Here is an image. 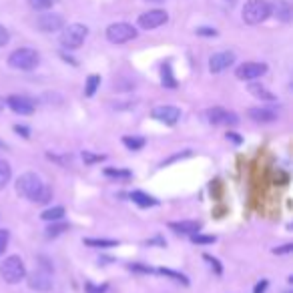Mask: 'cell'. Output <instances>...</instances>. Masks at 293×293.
Returning <instances> with one entry per match:
<instances>
[{
    "label": "cell",
    "instance_id": "52a82bcc",
    "mask_svg": "<svg viewBox=\"0 0 293 293\" xmlns=\"http://www.w3.org/2000/svg\"><path fill=\"white\" fill-rule=\"evenodd\" d=\"M28 287L34 291H40V293H48L53 289V271L38 267L36 271H32L28 275Z\"/></svg>",
    "mask_w": 293,
    "mask_h": 293
},
{
    "label": "cell",
    "instance_id": "7c38bea8",
    "mask_svg": "<svg viewBox=\"0 0 293 293\" xmlns=\"http://www.w3.org/2000/svg\"><path fill=\"white\" fill-rule=\"evenodd\" d=\"M153 119L163 123V125H177L179 119H181V109L177 107H169V105H163V107H155L153 109Z\"/></svg>",
    "mask_w": 293,
    "mask_h": 293
},
{
    "label": "cell",
    "instance_id": "ffe728a7",
    "mask_svg": "<svg viewBox=\"0 0 293 293\" xmlns=\"http://www.w3.org/2000/svg\"><path fill=\"white\" fill-rule=\"evenodd\" d=\"M82 243L86 247H99V249H107V247H117L119 241L115 239H82Z\"/></svg>",
    "mask_w": 293,
    "mask_h": 293
},
{
    "label": "cell",
    "instance_id": "8992f818",
    "mask_svg": "<svg viewBox=\"0 0 293 293\" xmlns=\"http://www.w3.org/2000/svg\"><path fill=\"white\" fill-rule=\"evenodd\" d=\"M137 34H139L137 28L133 24H127V22H115L107 28V38L113 44H125L129 40H135Z\"/></svg>",
    "mask_w": 293,
    "mask_h": 293
},
{
    "label": "cell",
    "instance_id": "ab89813d",
    "mask_svg": "<svg viewBox=\"0 0 293 293\" xmlns=\"http://www.w3.org/2000/svg\"><path fill=\"white\" fill-rule=\"evenodd\" d=\"M14 131H16L18 135H22L24 139H28V137H30V131H28L26 127H20V125H16V127H14Z\"/></svg>",
    "mask_w": 293,
    "mask_h": 293
},
{
    "label": "cell",
    "instance_id": "f35d334b",
    "mask_svg": "<svg viewBox=\"0 0 293 293\" xmlns=\"http://www.w3.org/2000/svg\"><path fill=\"white\" fill-rule=\"evenodd\" d=\"M267 285H269V281L267 279H261L257 285H255V289H253V293H265V289H267Z\"/></svg>",
    "mask_w": 293,
    "mask_h": 293
},
{
    "label": "cell",
    "instance_id": "5b68a950",
    "mask_svg": "<svg viewBox=\"0 0 293 293\" xmlns=\"http://www.w3.org/2000/svg\"><path fill=\"white\" fill-rule=\"evenodd\" d=\"M86 34H88L86 26H82V24H69L63 30V34H61V44L65 48H69V51H74V48L82 46Z\"/></svg>",
    "mask_w": 293,
    "mask_h": 293
},
{
    "label": "cell",
    "instance_id": "3957f363",
    "mask_svg": "<svg viewBox=\"0 0 293 293\" xmlns=\"http://www.w3.org/2000/svg\"><path fill=\"white\" fill-rule=\"evenodd\" d=\"M271 14V6L267 0H249V2L243 6V20L247 24H259L267 20Z\"/></svg>",
    "mask_w": 293,
    "mask_h": 293
},
{
    "label": "cell",
    "instance_id": "484cf974",
    "mask_svg": "<svg viewBox=\"0 0 293 293\" xmlns=\"http://www.w3.org/2000/svg\"><path fill=\"white\" fill-rule=\"evenodd\" d=\"M159 273H161V275H165V277H171V279H173V281H177V283L189 285L187 275H183V273H179V271H173V269H165V267H161V269H159Z\"/></svg>",
    "mask_w": 293,
    "mask_h": 293
},
{
    "label": "cell",
    "instance_id": "f1b7e54d",
    "mask_svg": "<svg viewBox=\"0 0 293 293\" xmlns=\"http://www.w3.org/2000/svg\"><path fill=\"white\" fill-rule=\"evenodd\" d=\"M191 241L193 243H197V245H209V243H215L217 237L215 235H201V233H195L191 235Z\"/></svg>",
    "mask_w": 293,
    "mask_h": 293
},
{
    "label": "cell",
    "instance_id": "7a4b0ae2",
    "mask_svg": "<svg viewBox=\"0 0 293 293\" xmlns=\"http://www.w3.org/2000/svg\"><path fill=\"white\" fill-rule=\"evenodd\" d=\"M0 275H2V279H4L6 283H10V285L20 283V281L26 277L24 261H22L18 255L6 257L2 263H0Z\"/></svg>",
    "mask_w": 293,
    "mask_h": 293
},
{
    "label": "cell",
    "instance_id": "30bf717a",
    "mask_svg": "<svg viewBox=\"0 0 293 293\" xmlns=\"http://www.w3.org/2000/svg\"><path fill=\"white\" fill-rule=\"evenodd\" d=\"M167 12L165 10H149L139 16V26L145 28V30H153V28H159L167 22Z\"/></svg>",
    "mask_w": 293,
    "mask_h": 293
},
{
    "label": "cell",
    "instance_id": "7402d4cb",
    "mask_svg": "<svg viewBox=\"0 0 293 293\" xmlns=\"http://www.w3.org/2000/svg\"><path fill=\"white\" fill-rule=\"evenodd\" d=\"M10 177H12L10 165H8L4 159H0V189H4V187L10 183Z\"/></svg>",
    "mask_w": 293,
    "mask_h": 293
},
{
    "label": "cell",
    "instance_id": "9a60e30c",
    "mask_svg": "<svg viewBox=\"0 0 293 293\" xmlns=\"http://www.w3.org/2000/svg\"><path fill=\"white\" fill-rule=\"evenodd\" d=\"M201 223L199 221H171L169 223V229L175 231V233H181V235H195L201 231Z\"/></svg>",
    "mask_w": 293,
    "mask_h": 293
},
{
    "label": "cell",
    "instance_id": "f546056e",
    "mask_svg": "<svg viewBox=\"0 0 293 293\" xmlns=\"http://www.w3.org/2000/svg\"><path fill=\"white\" fill-rule=\"evenodd\" d=\"M28 4L34 10H48L53 6V0H28Z\"/></svg>",
    "mask_w": 293,
    "mask_h": 293
},
{
    "label": "cell",
    "instance_id": "d4e9b609",
    "mask_svg": "<svg viewBox=\"0 0 293 293\" xmlns=\"http://www.w3.org/2000/svg\"><path fill=\"white\" fill-rule=\"evenodd\" d=\"M105 175L111 177V179H121V181H129L133 177V173L129 169H113V167L105 169Z\"/></svg>",
    "mask_w": 293,
    "mask_h": 293
},
{
    "label": "cell",
    "instance_id": "d6a6232c",
    "mask_svg": "<svg viewBox=\"0 0 293 293\" xmlns=\"http://www.w3.org/2000/svg\"><path fill=\"white\" fill-rule=\"evenodd\" d=\"M84 289H86V293H105L107 291V285H92L90 281H86L84 283Z\"/></svg>",
    "mask_w": 293,
    "mask_h": 293
},
{
    "label": "cell",
    "instance_id": "603a6c76",
    "mask_svg": "<svg viewBox=\"0 0 293 293\" xmlns=\"http://www.w3.org/2000/svg\"><path fill=\"white\" fill-rule=\"evenodd\" d=\"M44 221H61L65 217V207H51V209H46L42 211L40 215Z\"/></svg>",
    "mask_w": 293,
    "mask_h": 293
},
{
    "label": "cell",
    "instance_id": "9c48e42d",
    "mask_svg": "<svg viewBox=\"0 0 293 293\" xmlns=\"http://www.w3.org/2000/svg\"><path fill=\"white\" fill-rule=\"evenodd\" d=\"M65 26V18L57 12H46L36 18V28L42 32H57Z\"/></svg>",
    "mask_w": 293,
    "mask_h": 293
},
{
    "label": "cell",
    "instance_id": "83f0119b",
    "mask_svg": "<svg viewBox=\"0 0 293 293\" xmlns=\"http://www.w3.org/2000/svg\"><path fill=\"white\" fill-rule=\"evenodd\" d=\"M65 231H69V225L67 223H55V225H51V227H46V237L51 239V237H59L61 233H65Z\"/></svg>",
    "mask_w": 293,
    "mask_h": 293
},
{
    "label": "cell",
    "instance_id": "cb8c5ba5",
    "mask_svg": "<svg viewBox=\"0 0 293 293\" xmlns=\"http://www.w3.org/2000/svg\"><path fill=\"white\" fill-rule=\"evenodd\" d=\"M123 145L129 151H141L145 146V139L143 137H123Z\"/></svg>",
    "mask_w": 293,
    "mask_h": 293
},
{
    "label": "cell",
    "instance_id": "74e56055",
    "mask_svg": "<svg viewBox=\"0 0 293 293\" xmlns=\"http://www.w3.org/2000/svg\"><path fill=\"white\" fill-rule=\"evenodd\" d=\"M8 38H10V34H8V30L0 24V46H4L6 42H8Z\"/></svg>",
    "mask_w": 293,
    "mask_h": 293
},
{
    "label": "cell",
    "instance_id": "4fadbf2b",
    "mask_svg": "<svg viewBox=\"0 0 293 293\" xmlns=\"http://www.w3.org/2000/svg\"><path fill=\"white\" fill-rule=\"evenodd\" d=\"M6 105H8L16 115H22V117L34 113V103H32L30 99H26V96H22V94H10L8 99H6Z\"/></svg>",
    "mask_w": 293,
    "mask_h": 293
},
{
    "label": "cell",
    "instance_id": "277c9868",
    "mask_svg": "<svg viewBox=\"0 0 293 293\" xmlns=\"http://www.w3.org/2000/svg\"><path fill=\"white\" fill-rule=\"evenodd\" d=\"M38 61H40V57L32 48H18V51H14L8 57V65L18 71H32L38 65Z\"/></svg>",
    "mask_w": 293,
    "mask_h": 293
},
{
    "label": "cell",
    "instance_id": "836d02e7",
    "mask_svg": "<svg viewBox=\"0 0 293 293\" xmlns=\"http://www.w3.org/2000/svg\"><path fill=\"white\" fill-rule=\"evenodd\" d=\"M203 259H205V261H209V263H211V267H213V269H215V273H217V275H221V273H223V267H221V265H219V261H217V259H215V257H211V255H209V253H205V255H203Z\"/></svg>",
    "mask_w": 293,
    "mask_h": 293
},
{
    "label": "cell",
    "instance_id": "e0dca14e",
    "mask_svg": "<svg viewBox=\"0 0 293 293\" xmlns=\"http://www.w3.org/2000/svg\"><path fill=\"white\" fill-rule=\"evenodd\" d=\"M249 92L255 96V99H259L263 103H275L277 101V96L271 90H267L263 84H259V82H251L249 84Z\"/></svg>",
    "mask_w": 293,
    "mask_h": 293
},
{
    "label": "cell",
    "instance_id": "d6986e66",
    "mask_svg": "<svg viewBox=\"0 0 293 293\" xmlns=\"http://www.w3.org/2000/svg\"><path fill=\"white\" fill-rule=\"evenodd\" d=\"M131 199L139 205V207H155L159 201L155 197H151V195H146V193H141V191H133L131 193Z\"/></svg>",
    "mask_w": 293,
    "mask_h": 293
},
{
    "label": "cell",
    "instance_id": "8d00e7d4",
    "mask_svg": "<svg viewBox=\"0 0 293 293\" xmlns=\"http://www.w3.org/2000/svg\"><path fill=\"white\" fill-rule=\"evenodd\" d=\"M195 32H197L199 36H217V30L215 28H197V30H195Z\"/></svg>",
    "mask_w": 293,
    "mask_h": 293
},
{
    "label": "cell",
    "instance_id": "d590c367",
    "mask_svg": "<svg viewBox=\"0 0 293 293\" xmlns=\"http://www.w3.org/2000/svg\"><path fill=\"white\" fill-rule=\"evenodd\" d=\"M131 269H133V271H141V273H153V271H155V269L149 267V265H139V263H133Z\"/></svg>",
    "mask_w": 293,
    "mask_h": 293
},
{
    "label": "cell",
    "instance_id": "5bb4252c",
    "mask_svg": "<svg viewBox=\"0 0 293 293\" xmlns=\"http://www.w3.org/2000/svg\"><path fill=\"white\" fill-rule=\"evenodd\" d=\"M233 63H235V55H233L231 51L215 53V55L209 59V71H211L213 74H219V73H223L225 69H229Z\"/></svg>",
    "mask_w": 293,
    "mask_h": 293
},
{
    "label": "cell",
    "instance_id": "8fae6325",
    "mask_svg": "<svg viewBox=\"0 0 293 293\" xmlns=\"http://www.w3.org/2000/svg\"><path fill=\"white\" fill-rule=\"evenodd\" d=\"M205 117H207V121H209L211 125H237V123H239V117H237L235 113L225 111V109H221V107L209 109V111L205 113Z\"/></svg>",
    "mask_w": 293,
    "mask_h": 293
},
{
    "label": "cell",
    "instance_id": "4316f807",
    "mask_svg": "<svg viewBox=\"0 0 293 293\" xmlns=\"http://www.w3.org/2000/svg\"><path fill=\"white\" fill-rule=\"evenodd\" d=\"M99 84H101V76H99V74H90L88 80H86L84 94H86V96H92V94L96 92V88H99Z\"/></svg>",
    "mask_w": 293,
    "mask_h": 293
},
{
    "label": "cell",
    "instance_id": "ac0fdd59",
    "mask_svg": "<svg viewBox=\"0 0 293 293\" xmlns=\"http://www.w3.org/2000/svg\"><path fill=\"white\" fill-rule=\"evenodd\" d=\"M269 6H271V12L279 20H283V22H289L291 20V6H289L287 0H275V2L269 4Z\"/></svg>",
    "mask_w": 293,
    "mask_h": 293
},
{
    "label": "cell",
    "instance_id": "60d3db41",
    "mask_svg": "<svg viewBox=\"0 0 293 293\" xmlns=\"http://www.w3.org/2000/svg\"><path fill=\"white\" fill-rule=\"evenodd\" d=\"M227 139H231V141L237 143V145L241 143V137H237V133H227Z\"/></svg>",
    "mask_w": 293,
    "mask_h": 293
},
{
    "label": "cell",
    "instance_id": "6da1fadb",
    "mask_svg": "<svg viewBox=\"0 0 293 293\" xmlns=\"http://www.w3.org/2000/svg\"><path fill=\"white\" fill-rule=\"evenodd\" d=\"M16 193L34 203H46L53 197V191L48 189L36 173H24L16 181Z\"/></svg>",
    "mask_w": 293,
    "mask_h": 293
},
{
    "label": "cell",
    "instance_id": "7bdbcfd3",
    "mask_svg": "<svg viewBox=\"0 0 293 293\" xmlns=\"http://www.w3.org/2000/svg\"><path fill=\"white\" fill-rule=\"evenodd\" d=\"M151 2H161V0H151Z\"/></svg>",
    "mask_w": 293,
    "mask_h": 293
},
{
    "label": "cell",
    "instance_id": "e575fe53",
    "mask_svg": "<svg viewBox=\"0 0 293 293\" xmlns=\"http://www.w3.org/2000/svg\"><path fill=\"white\" fill-rule=\"evenodd\" d=\"M291 251H293V245H291V243H287V245H281V247H275V249H273L275 255H285V253H291Z\"/></svg>",
    "mask_w": 293,
    "mask_h": 293
},
{
    "label": "cell",
    "instance_id": "b9f144b4",
    "mask_svg": "<svg viewBox=\"0 0 293 293\" xmlns=\"http://www.w3.org/2000/svg\"><path fill=\"white\" fill-rule=\"evenodd\" d=\"M4 105H6V103H4V99H2V96H0V113H2V109H4Z\"/></svg>",
    "mask_w": 293,
    "mask_h": 293
},
{
    "label": "cell",
    "instance_id": "2e32d148",
    "mask_svg": "<svg viewBox=\"0 0 293 293\" xmlns=\"http://www.w3.org/2000/svg\"><path fill=\"white\" fill-rule=\"evenodd\" d=\"M247 115L255 123H273V121H277V113L273 109H267V107H253V109L247 111Z\"/></svg>",
    "mask_w": 293,
    "mask_h": 293
},
{
    "label": "cell",
    "instance_id": "4dcf8cb0",
    "mask_svg": "<svg viewBox=\"0 0 293 293\" xmlns=\"http://www.w3.org/2000/svg\"><path fill=\"white\" fill-rule=\"evenodd\" d=\"M82 161H84L86 165H94V163L105 161V155H92L90 151H82Z\"/></svg>",
    "mask_w": 293,
    "mask_h": 293
},
{
    "label": "cell",
    "instance_id": "44dd1931",
    "mask_svg": "<svg viewBox=\"0 0 293 293\" xmlns=\"http://www.w3.org/2000/svg\"><path fill=\"white\" fill-rule=\"evenodd\" d=\"M161 82H163V86H167V88H177V80H175V76H173V71H171V65H169V63H165V65L161 67Z\"/></svg>",
    "mask_w": 293,
    "mask_h": 293
},
{
    "label": "cell",
    "instance_id": "1f68e13d",
    "mask_svg": "<svg viewBox=\"0 0 293 293\" xmlns=\"http://www.w3.org/2000/svg\"><path fill=\"white\" fill-rule=\"evenodd\" d=\"M8 241H10V233L6 229H0V255H4V251L8 247Z\"/></svg>",
    "mask_w": 293,
    "mask_h": 293
},
{
    "label": "cell",
    "instance_id": "ba28073f",
    "mask_svg": "<svg viewBox=\"0 0 293 293\" xmlns=\"http://www.w3.org/2000/svg\"><path fill=\"white\" fill-rule=\"evenodd\" d=\"M267 73V65L263 63H243L241 67H237L235 76L241 80H255L259 76H263Z\"/></svg>",
    "mask_w": 293,
    "mask_h": 293
}]
</instances>
